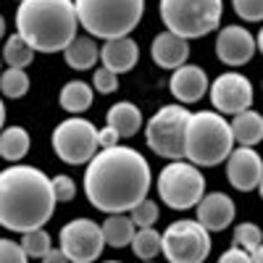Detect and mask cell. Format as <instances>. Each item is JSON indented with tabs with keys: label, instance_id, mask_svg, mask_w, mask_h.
<instances>
[{
	"label": "cell",
	"instance_id": "cell-16",
	"mask_svg": "<svg viewBox=\"0 0 263 263\" xmlns=\"http://www.w3.org/2000/svg\"><path fill=\"white\" fill-rule=\"evenodd\" d=\"M208 74L203 66H195V63H182L179 69L171 71L168 79V90L171 95L177 98L179 105H192V103H200L208 92Z\"/></svg>",
	"mask_w": 263,
	"mask_h": 263
},
{
	"label": "cell",
	"instance_id": "cell-34",
	"mask_svg": "<svg viewBox=\"0 0 263 263\" xmlns=\"http://www.w3.org/2000/svg\"><path fill=\"white\" fill-rule=\"evenodd\" d=\"M92 90L95 92H100V95H111V92H116L119 90V77L114 74V71H108V69H95V74H92Z\"/></svg>",
	"mask_w": 263,
	"mask_h": 263
},
{
	"label": "cell",
	"instance_id": "cell-39",
	"mask_svg": "<svg viewBox=\"0 0 263 263\" xmlns=\"http://www.w3.org/2000/svg\"><path fill=\"white\" fill-rule=\"evenodd\" d=\"M6 126V105H3V98H0V129Z\"/></svg>",
	"mask_w": 263,
	"mask_h": 263
},
{
	"label": "cell",
	"instance_id": "cell-22",
	"mask_svg": "<svg viewBox=\"0 0 263 263\" xmlns=\"http://www.w3.org/2000/svg\"><path fill=\"white\" fill-rule=\"evenodd\" d=\"M229 129H232V140L234 142H239L242 147H255L263 140V116L248 108V111L232 116Z\"/></svg>",
	"mask_w": 263,
	"mask_h": 263
},
{
	"label": "cell",
	"instance_id": "cell-17",
	"mask_svg": "<svg viewBox=\"0 0 263 263\" xmlns=\"http://www.w3.org/2000/svg\"><path fill=\"white\" fill-rule=\"evenodd\" d=\"M140 61V45L132 37H114V40H103L100 45V63L103 69L119 74H126L137 66Z\"/></svg>",
	"mask_w": 263,
	"mask_h": 263
},
{
	"label": "cell",
	"instance_id": "cell-14",
	"mask_svg": "<svg viewBox=\"0 0 263 263\" xmlns=\"http://www.w3.org/2000/svg\"><path fill=\"white\" fill-rule=\"evenodd\" d=\"M227 179L237 192H253L260 190L263 182V161L255 153V147H232L227 156Z\"/></svg>",
	"mask_w": 263,
	"mask_h": 263
},
{
	"label": "cell",
	"instance_id": "cell-7",
	"mask_svg": "<svg viewBox=\"0 0 263 263\" xmlns=\"http://www.w3.org/2000/svg\"><path fill=\"white\" fill-rule=\"evenodd\" d=\"M158 197L171 211H190L205 195V174L190 161H168L156 179Z\"/></svg>",
	"mask_w": 263,
	"mask_h": 263
},
{
	"label": "cell",
	"instance_id": "cell-30",
	"mask_svg": "<svg viewBox=\"0 0 263 263\" xmlns=\"http://www.w3.org/2000/svg\"><path fill=\"white\" fill-rule=\"evenodd\" d=\"M126 216L132 218V224H135L137 229H142V227H156L161 211H158V203H156V200H150V197H142V200H140L135 208H132Z\"/></svg>",
	"mask_w": 263,
	"mask_h": 263
},
{
	"label": "cell",
	"instance_id": "cell-27",
	"mask_svg": "<svg viewBox=\"0 0 263 263\" xmlns=\"http://www.w3.org/2000/svg\"><path fill=\"white\" fill-rule=\"evenodd\" d=\"M29 74L24 69H6L0 71V95L3 98H11V100H18L29 92Z\"/></svg>",
	"mask_w": 263,
	"mask_h": 263
},
{
	"label": "cell",
	"instance_id": "cell-31",
	"mask_svg": "<svg viewBox=\"0 0 263 263\" xmlns=\"http://www.w3.org/2000/svg\"><path fill=\"white\" fill-rule=\"evenodd\" d=\"M232 8L248 24H258L263 18V0H232Z\"/></svg>",
	"mask_w": 263,
	"mask_h": 263
},
{
	"label": "cell",
	"instance_id": "cell-2",
	"mask_svg": "<svg viewBox=\"0 0 263 263\" xmlns=\"http://www.w3.org/2000/svg\"><path fill=\"white\" fill-rule=\"evenodd\" d=\"M55 195L50 177L37 166L11 163L0 171V227L8 232H29L50 221Z\"/></svg>",
	"mask_w": 263,
	"mask_h": 263
},
{
	"label": "cell",
	"instance_id": "cell-40",
	"mask_svg": "<svg viewBox=\"0 0 263 263\" xmlns=\"http://www.w3.org/2000/svg\"><path fill=\"white\" fill-rule=\"evenodd\" d=\"M6 37V18H3V13H0V40Z\"/></svg>",
	"mask_w": 263,
	"mask_h": 263
},
{
	"label": "cell",
	"instance_id": "cell-42",
	"mask_svg": "<svg viewBox=\"0 0 263 263\" xmlns=\"http://www.w3.org/2000/svg\"><path fill=\"white\" fill-rule=\"evenodd\" d=\"M142 263H156V260H142Z\"/></svg>",
	"mask_w": 263,
	"mask_h": 263
},
{
	"label": "cell",
	"instance_id": "cell-5",
	"mask_svg": "<svg viewBox=\"0 0 263 263\" xmlns=\"http://www.w3.org/2000/svg\"><path fill=\"white\" fill-rule=\"evenodd\" d=\"M74 13L90 37H129L145 16V0H74Z\"/></svg>",
	"mask_w": 263,
	"mask_h": 263
},
{
	"label": "cell",
	"instance_id": "cell-37",
	"mask_svg": "<svg viewBox=\"0 0 263 263\" xmlns=\"http://www.w3.org/2000/svg\"><path fill=\"white\" fill-rule=\"evenodd\" d=\"M40 260H42V263H69V258L61 253V248H50Z\"/></svg>",
	"mask_w": 263,
	"mask_h": 263
},
{
	"label": "cell",
	"instance_id": "cell-36",
	"mask_svg": "<svg viewBox=\"0 0 263 263\" xmlns=\"http://www.w3.org/2000/svg\"><path fill=\"white\" fill-rule=\"evenodd\" d=\"M114 145H121V137L116 135V132H114L111 126L98 129V150H100V147H114Z\"/></svg>",
	"mask_w": 263,
	"mask_h": 263
},
{
	"label": "cell",
	"instance_id": "cell-3",
	"mask_svg": "<svg viewBox=\"0 0 263 263\" xmlns=\"http://www.w3.org/2000/svg\"><path fill=\"white\" fill-rule=\"evenodd\" d=\"M77 29L74 0H21L16 8V34L34 53H63Z\"/></svg>",
	"mask_w": 263,
	"mask_h": 263
},
{
	"label": "cell",
	"instance_id": "cell-9",
	"mask_svg": "<svg viewBox=\"0 0 263 263\" xmlns=\"http://www.w3.org/2000/svg\"><path fill=\"white\" fill-rule=\"evenodd\" d=\"M211 248V232L195 218H179L161 232V253L168 263H205Z\"/></svg>",
	"mask_w": 263,
	"mask_h": 263
},
{
	"label": "cell",
	"instance_id": "cell-21",
	"mask_svg": "<svg viewBox=\"0 0 263 263\" xmlns=\"http://www.w3.org/2000/svg\"><path fill=\"white\" fill-rule=\"evenodd\" d=\"M95 100V90H92V84H87L82 79H71V82H66L61 87V95H58V105L63 108L66 114H71V116H82L87 108L92 105Z\"/></svg>",
	"mask_w": 263,
	"mask_h": 263
},
{
	"label": "cell",
	"instance_id": "cell-19",
	"mask_svg": "<svg viewBox=\"0 0 263 263\" xmlns=\"http://www.w3.org/2000/svg\"><path fill=\"white\" fill-rule=\"evenodd\" d=\"M63 61L74 71H90L100 61V45L90 34H77L69 45L63 48Z\"/></svg>",
	"mask_w": 263,
	"mask_h": 263
},
{
	"label": "cell",
	"instance_id": "cell-6",
	"mask_svg": "<svg viewBox=\"0 0 263 263\" xmlns=\"http://www.w3.org/2000/svg\"><path fill=\"white\" fill-rule=\"evenodd\" d=\"M158 13L168 32L190 42L221 27L224 0H161Z\"/></svg>",
	"mask_w": 263,
	"mask_h": 263
},
{
	"label": "cell",
	"instance_id": "cell-8",
	"mask_svg": "<svg viewBox=\"0 0 263 263\" xmlns=\"http://www.w3.org/2000/svg\"><path fill=\"white\" fill-rule=\"evenodd\" d=\"M187 105L171 103V105H161L145 124V142L147 147L161 158L168 161H179L184 158V124H187Z\"/></svg>",
	"mask_w": 263,
	"mask_h": 263
},
{
	"label": "cell",
	"instance_id": "cell-32",
	"mask_svg": "<svg viewBox=\"0 0 263 263\" xmlns=\"http://www.w3.org/2000/svg\"><path fill=\"white\" fill-rule=\"evenodd\" d=\"M53 184V195H55V203H71L77 197V182L66 174H58V177H50Z\"/></svg>",
	"mask_w": 263,
	"mask_h": 263
},
{
	"label": "cell",
	"instance_id": "cell-44",
	"mask_svg": "<svg viewBox=\"0 0 263 263\" xmlns=\"http://www.w3.org/2000/svg\"><path fill=\"white\" fill-rule=\"evenodd\" d=\"M16 3H21V0H16Z\"/></svg>",
	"mask_w": 263,
	"mask_h": 263
},
{
	"label": "cell",
	"instance_id": "cell-4",
	"mask_svg": "<svg viewBox=\"0 0 263 263\" xmlns=\"http://www.w3.org/2000/svg\"><path fill=\"white\" fill-rule=\"evenodd\" d=\"M184 161L197 168L221 166L234 147L227 116L216 111H190L184 124Z\"/></svg>",
	"mask_w": 263,
	"mask_h": 263
},
{
	"label": "cell",
	"instance_id": "cell-41",
	"mask_svg": "<svg viewBox=\"0 0 263 263\" xmlns=\"http://www.w3.org/2000/svg\"><path fill=\"white\" fill-rule=\"evenodd\" d=\"M100 263H121V260H100Z\"/></svg>",
	"mask_w": 263,
	"mask_h": 263
},
{
	"label": "cell",
	"instance_id": "cell-18",
	"mask_svg": "<svg viewBox=\"0 0 263 263\" xmlns=\"http://www.w3.org/2000/svg\"><path fill=\"white\" fill-rule=\"evenodd\" d=\"M150 55H153V61H156V66L174 71V69H179L182 63H187V58H190V42L182 40L179 34L163 29V32H158L156 37H153Z\"/></svg>",
	"mask_w": 263,
	"mask_h": 263
},
{
	"label": "cell",
	"instance_id": "cell-29",
	"mask_svg": "<svg viewBox=\"0 0 263 263\" xmlns=\"http://www.w3.org/2000/svg\"><path fill=\"white\" fill-rule=\"evenodd\" d=\"M232 245L242 248V250H248V253L255 250V248H260V245H263V232H260V227L253 224V221L237 224L234 232H232Z\"/></svg>",
	"mask_w": 263,
	"mask_h": 263
},
{
	"label": "cell",
	"instance_id": "cell-43",
	"mask_svg": "<svg viewBox=\"0 0 263 263\" xmlns=\"http://www.w3.org/2000/svg\"><path fill=\"white\" fill-rule=\"evenodd\" d=\"M0 63H3V58H0ZM0 71H3V69H0Z\"/></svg>",
	"mask_w": 263,
	"mask_h": 263
},
{
	"label": "cell",
	"instance_id": "cell-26",
	"mask_svg": "<svg viewBox=\"0 0 263 263\" xmlns=\"http://www.w3.org/2000/svg\"><path fill=\"white\" fill-rule=\"evenodd\" d=\"M3 58L8 63V69H27V66L34 61V50L21 40L16 32L11 37H6V45H3Z\"/></svg>",
	"mask_w": 263,
	"mask_h": 263
},
{
	"label": "cell",
	"instance_id": "cell-15",
	"mask_svg": "<svg viewBox=\"0 0 263 263\" xmlns=\"http://www.w3.org/2000/svg\"><path fill=\"white\" fill-rule=\"evenodd\" d=\"M237 205L227 192H205L195 205V221L208 232H224L234 224Z\"/></svg>",
	"mask_w": 263,
	"mask_h": 263
},
{
	"label": "cell",
	"instance_id": "cell-23",
	"mask_svg": "<svg viewBox=\"0 0 263 263\" xmlns=\"http://www.w3.org/2000/svg\"><path fill=\"white\" fill-rule=\"evenodd\" d=\"M32 147V137L24 126H6L0 129V158L8 163H21Z\"/></svg>",
	"mask_w": 263,
	"mask_h": 263
},
{
	"label": "cell",
	"instance_id": "cell-38",
	"mask_svg": "<svg viewBox=\"0 0 263 263\" xmlns=\"http://www.w3.org/2000/svg\"><path fill=\"white\" fill-rule=\"evenodd\" d=\"M250 258H253V263H263V245L255 248V250H250Z\"/></svg>",
	"mask_w": 263,
	"mask_h": 263
},
{
	"label": "cell",
	"instance_id": "cell-24",
	"mask_svg": "<svg viewBox=\"0 0 263 263\" xmlns=\"http://www.w3.org/2000/svg\"><path fill=\"white\" fill-rule=\"evenodd\" d=\"M135 224H132V218L126 213H108L100 224V232H103V239L108 248H126L132 242V237H135Z\"/></svg>",
	"mask_w": 263,
	"mask_h": 263
},
{
	"label": "cell",
	"instance_id": "cell-35",
	"mask_svg": "<svg viewBox=\"0 0 263 263\" xmlns=\"http://www.w3.org/2000/svg\"><path fill=\"white\" fill-rule=\"evenodd\" d=\"M216 263H253V258H250V253H248V250L232 245L229 250H224V253H221V258H218Z\"/></svg>",
	"mask_w": 263,
	"mask_h": 263
},
{
	"label": "cell",
	"instance_id": "cell-25",
	"mask_svg": "<svg viewBox=\"0 0 263 263\" xmlns=\"http://www.w3.org/2000/svg\"><path fill=\"white\" fill-rule=\"evenodd\" d=\"M132 250L140 260H153L161 253V232L156 227H142L135 229V237H132Z\"/></svg>",
	"mask_w": 263,
	"mask_h": 263
},
{
	"label": "cell",
	"instance_id": "cell-33",
	"mask_svg": "<svg viewBox=\"0 0 263 263\" xmlns=\"http://www.w3.org/2000/svg\"><path fill=\"white\" fill-rule=\"evenodd\" d=\"M0 263H29V255L11 237H0Z\"/></svg>",
	"mask_w": 263,
	"mask_h": 263
},
{
	"label": "cell",
	"instance_id": "cell-1",
	"mask_svg": "<svg viewBox=\"0 0 263 263\" xmlns=\"http://www.w3.org/2000/svg\"><path fill=\"white\" fill-rule=\"evenodd\" d=\"M153 184L147 158L129 145L100 147L87 161L84 195L100 213H129Z\"/></svg>",
	"mask_w": 263,
	"mask_h": 263
},
{
	"label": "cell",
	"instance_id": "cell-11",
	"mask_svg": "<svg viewBox=\"0 0 263 263\" xmlns=\"http://www.w3.org/2000/svg\"><path fill=\"white\" fill-rule=\"evenodd\" d=\"M58 248L69 258V263H95L103 255L105 239L100 232V224L87 216L71 218L69 224H63L58 232Z\"/></svg>",
	"mask_w": 263,
	"mask_h": 263
},
{
	"label": "cell",
	"instance_id": "cell-13",
	"mask_svg": "<svg viewBox=\"0 0 263 263\" xmlns=\"http://www.w3.org/2000/svg\"><path fill=\"white\" fill-rule=\"evenodd\" d=\"M258 48H255V34L248 27L239 24H227L218 27L216 34V58L221 61L229 69H239V66H248L255 58Z\"/></svg>",
	"mask_w": 263,
	"mask_h": 263
},
{
	"label": "cell",
	"instance_id": "cell-12",
	"mask_svg": "<svg viewBox=\"0 0 263 263\" xmlns=\"http://www.w3.org/2000/svg\"><path fill=\"white\" fill-rule=\"evenodd\" d=\"M208 98L216 114L234 116L253 105V82L239 71H224L208 84Z\"/></svg>",
	"mask_w": 263,
	"mask_h": 263
},
{
	"label": "cell",
	"instance_id": "cell-20",
	"mask_svg": "<svg viewBox=\"0 0 263 263\" xmlns=\"http://www.w3.org/2000/svg\"><path fill=\"white\" fill-rule=\"evenodd\" d=\"M105 126H111L119 137H135L142 129V111L129 103V100H119L108 108L105 114Z\"/></svg>",
	"mask_w": 263,
	"mask_h": 263
},
{
	"label": "cell",
	"instance_id": "cell-10",
	"mask_svg": "<svg viewBox=\"0 0 263 263\" xmlns=\"http://www.w3.org/2000/svg\"><path fill=\"white\" fill-rule=\"evenodd\" d=\"M50 145L63 163L82 166L98 153V126L82 116H69L53 129Z\"/></svg>",
	"mask_w": 263,
	"mask_h": 263
},
{
	"label": "cell",
	"instance_id": "cell-28",
	"mask_svg": "<svg viewBox=\"0 0 263 263\" xmlns=\"http://www.w3.org/2000/svg\"><path fill=\"white\" fill-rule=\"evenodd\" d=\"M18 245H21V250H24L29 258H42V255L53 248V239H50V234L45 232V227H40V229L21 232Z\"/></svg>",
	"mask_w": 263,
	"mask_h": 263
}]
</instances>
